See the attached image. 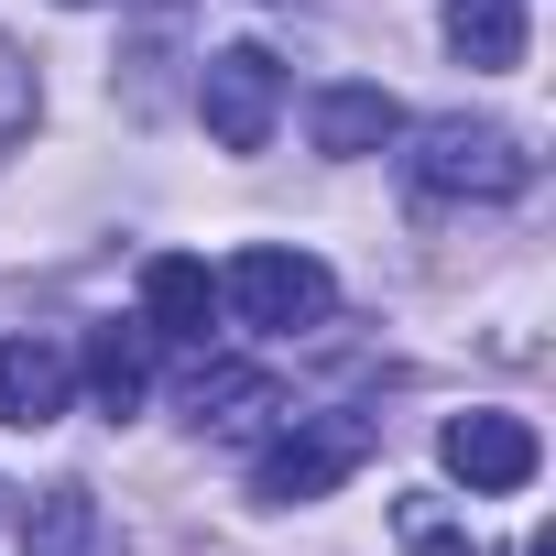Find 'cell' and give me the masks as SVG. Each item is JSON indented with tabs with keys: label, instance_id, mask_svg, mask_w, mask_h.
Returning <instances> with one entry per match:
<instances>
[{
	"label": "cell",
	"instance_id": "1",
	"mask_svg": "<svg viewBox=\"0 0 556 556\" xmlns=\"http://www.w3.org/2000/svg\"><path fill=\"white\" fill-rule=\"evenodd\" d=\"M404 175H415V197H480V207H502V197L534 186V153L502 121H426L415 153H404Z\"/></svg>",
	"mask_w": 556,
	"mask_h": 556
},
{
	"label": "cell",
	"instance_id": "2",
	"mask_svg": "<svg viewBox=\"0 0 556 556\" xmlns=\"http://www.w3.org/2000/svg\"><path fill=\"white\" fill-rule=\"evenodd\" d=\"M371 447H382V426H371V415H295L285 437L251 458V502H328Z\"/></svg>",
	"mask_w": 556,
	"mask_h": 556
},
{
	"label": "cell",
	"instance_id": "3",
	"mask_svg": "<svg viewBox=\"0 0 556 556\" xmlns=\"http://www.w3.org/2000/svg\"><path fill=\"white\" fill-rule=\"evenodd\" d=\"M328 306H339V273L317 262V251H240L229 262V317L240 328H262V339H295V328H328Z\"/></svg>",
	"mask_w": 556,
	"mask_h": 556
},
{
	"label": "cell",
	"instance_id": "4",
	"mask_svg": "<svg viewBox=\"0 0 556 556\" xmlns=\"http://www.w3.org/2000/svg\"><path fill=\"white\" fill-rule=\"evenodd\" d=\"M197 110H207L218 153H262L273 121H285V66H273L262 45H218L207 77H197Z\"/></svg>",
	"mask_w": 556,
	"mask_h": 556
},
{
	"label": "cell",
	"instance_id": "5",
	"mask_svg": "<svg viewBox=\"0 0 556 556\" xmlns=\"http://www.w3.org/2000/svg\"><path fill=\"white\" fill-rule=\"evenodd\" d=\"M437 458H447V480H469V491H523V480L545 469V447H534L523 415H447Z\"/></svg>",
	"mask_w": 556,
	"mask_h": 556
},
{
	"label": "cell",
	"instance_id": "6",
	"mask_svg": "<svg viewBox=\"0 0 556 556\" xmlns=\"http://www.w3.org/2000/svg\"><path fill=\"white\" fill-rule=\"evenodd\" d=\"M207 317H218L207 262H186V251L142 262V339H164V350H207Z\"/></svg>",
	"mask_w": 556,
	"mask_h": 556
},
{
	"label": "cell",
	"instance_id": "7",
	"mask_svg": "<svg viewBox=\"0 0 556 556\" xmlns=\"http://www.w3.org/2000/svg\"><path fill=\"white\" fill-rule=\"evenodd\" d=\"M77 393V361L55 339H0V426H55Z\"/></svg>",
	"mask_w": 556,
	"mask_h": 556
},
{
	"label": "cell",
	"instance_id": "8",
	"mask_svg": "<svg viewBox=\"0 0 556 556\" xmlns=\"http://www.w3.org/2000/svg\"><path fill=\"white\" fill-rule=\"evenodd\" d=\"M306 131H317V153H382V142H404V99L393 88H328L317 110H306Z\"/></svg>",
	"mask_w": 556,
	"mask_h": 556
},
{
	"label": "cell",
	"instance_id": "9",
	"mask_svg": "<svg viewBox=\"0 0 556 556\" xmlns=\"http://www.w3.org/2000/svg\"><path fill=\"white\" fill-rule=\"evenodd\" d=\"M447 55L469 66H523V0H447Z\"/></svg>",
	"mask_w": 556,
	"mask_h": 556
},
{
	"label": "cell",
	"instance_id": "10",
	"mask_svg": "<svg viewBox=\"0 0 556 556\" xmlns=\"http://www.w3.org/2000/svg\"><path fill=\"white\" fill-rule=\"evenodd\" d=\"M88 393H99V415L121 426V415H142V393H153V350L131 339V328H99L88 339Z\"/></svg>",
	"mask_w": 556,
	"mask_h": 556
},
{
	"label": "cell",
	"instance_id": "11",
	"mask_svg": "<svg viewBox=\"0 0 556 556\" xmlns=\"http://www.w3.org/2000/svg\"><path fill=\"white\" fill-rule=\"evenodd\" d=\"M393 534H404V556H502L491 534L447 523V502H437V491H404V502H393Z\"/></svg>",
	"mask_w": 556,
	"mask_h": 556
},
{
	"label": "cell",
	"instance_id": "12",
	"mask_svg": "<svg viewBox=\"0 0 556 556\" xmlns=\"http://www.w3.org/2000/svg\"><path fill=\"white\" fill-rule=\"evenodd\" d=\"M88 534H99V502H88V491H45V513H34V556H88Z\"/></svg>",
	"mask_w": 556,
	"mask_h": 556
},
{
	"label": "cell",
	"instance_id": "13",
	"mask_svg": "<svg viewBox=\"0 0 556 556\" xmlns=\"http://www.w3.org/2000/svg\"><path fill=\"white\" fill-rule=\"evenodd\" d=\"M23 131H34V66L0 45V142H23Z\"/></svg>",
	"mask_w": 556,
	"mask_h": 556
}]
</instances>
